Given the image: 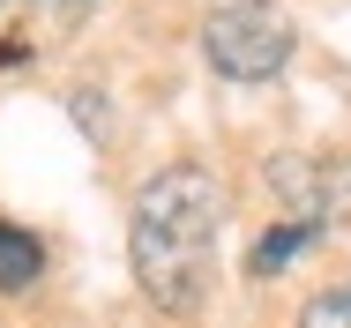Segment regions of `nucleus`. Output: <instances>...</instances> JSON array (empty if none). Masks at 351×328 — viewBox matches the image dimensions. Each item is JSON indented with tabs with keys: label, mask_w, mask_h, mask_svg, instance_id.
<instances>
[{
	"label": "nucleus",
	"mask_w": 351,
	"mask_h": 328,
	"mask_svg": "<svg viewBox=\"0 0 351 328\" xmlns=\"http://www.w3.org/2000/svg\"><path fill=\"white\" fill-rule=\"evenodd\" d=\"M82 8H97V0H0V15H60V23H75Z\"/></svg>",
	"instance_id": "7"
},
{
	"label": "nucleus",
	"mask_w": 351,
	"mask_h": 328,
	"mask_svg": "<svg viewBox=\"0 0 351 328\" xmlns=\"http://www.w3.org/2000/svg\"><path fill=\"white\" fill-rule=\"evenodd\" d=\"M306 209H314V231L351 224V157H306Z\"/></svg>",
	"instance_id": "3"
},
{
	"label": "nucleus",
	"mask_w": 351,
	"mask_h": 328,
	"mask_svg": "<svg viewBox=\"0 0 351 328\" xmlns=\"http://www.w3.org/2000/svg\"><path fill=\"white\" fill-rule=\"evenodd\" d=\"M217 231H224V194L202 164H165L142 179L135 216H128V262H135V283L157 314L195 321L210 306Z\"/></svg>",
	"instance_id": "1"
},
{
	"label": "nucleus",
	"mask_w": 351,
	"mask_h": 328,
	"mask_svg": "<svg viewBox=\"0 0 351 328\" xmlns=\"http://www.w3.org/2000/svg\"><path fill=\"white\" fill-rule=\"evenodd\" d=\"M299 328H351V283H329L299 306Z\"/></svg>",
	"instance_id": "6"
},
{
	"label": "nucleus",
	"mask_w": 351,
	"mask_h": 328,
	"mask_svg": "<svg viewBox=\"0 0 351 328\" xmlns=\"http://www.w3.org/2000/svg\"><path fill=\"white\" fill-rule=\"evenodd\" d=\"M306 247H314V224H291V216H284V224H269V231L254 239L247 268H254V276H277V268H291Z\"/></svg>",
	"instance_id": "5"
},
{
	"label": "nucleus",
	"mask_w": 351,
	"mask_h": 328,
	"mask_svg": "<svg viewBox=\"0 0 351 328\" xmlns=\"http://www.w3.org/2000/svg\"><path fill=\"white\" fill-rule=\"evenodd\" d=\"M202 60L224 82H277L291 60V15L284 0H217L202 23Z\"/></svg>",
	"instance_id": "2"
},
{
	"label": "nucleus",
	"mask_w": 351,
	"mask_h": 328,
	"mask_svg": "<svg viewBox=\"0 0 351 328\" xmlns=\"http://www.w3.org/2000/svg\"><path fill=\"white\" fill-rule=\"evenodd\" d=\"M38 276H45V247H38V231H23V224L0 216V291H30Z\"/></svg>",
	"instance_id": "4"
}]
</instances>
